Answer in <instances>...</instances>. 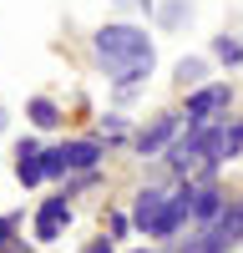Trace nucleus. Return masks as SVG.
Segmentation results:
<instances>
[{
  "label": "nucleus",
  "instance_id": "8",
  "mask_svg": "<svg viewBox=\"0 0 243 253\" xmlns=\"http://www.w3.org/2000/svg\"><path fill=\"white\" fill-rule=\"evenodd\" d=\"M172 132H177V117H157L147 132L137 137V152H142V157H147V152H157L162 142H172Z\"/></svg>",
  "mask_w": 243,
  "mask_h": 253
},
{
  "label": "nucleus",
  "instance_id": "2",
  "mask_svg": "<svg viewBox=\"0 0 243 253\" xmlns=\"http://www.w3.org/2000/svg\"><path fill=\"white\" fill-rule=\"evenodd\" d=\"M233 101V91L228 86H198L193 96H188V126H208L223 107Z\"/></svg>",
  "mask_w": 243,
  "mask_h": 253
},
{
  "label": "nucleus",
  "instance_id": "6",
  "mask_svg": "<svg viewBox=\"0 0 243 253\" xmlns=\"http://www.w3.org/2000/svg\"><path fill=\"white\" fill-rule=\"evenodd\" d=\"M213 243H218L223 253H228L233 243H243V198L228 203V208L218 213V223H213Z\"/></svg>",
  "mask_w": 243,
  "mask_h": 253
},
{
  "label": "nucleus",
  "instance_id": "21",
  "mask_svg": "<svg viewBox=\"0 0 243 253\" xmlns=\"http://www.w3.org/2000/svg\"><path fill=\"white\" fill-rule=\"evenodd\" d=\"M10 253H31V248H20V243H10Z\"/></svg>",
  "mask_w": 243,
  "mask_h": 253
},
{
  "label": "nucleus",
  "instance_id": "10",
  "mask_svg": "<svg viewBox=\"0 0 243 253\" xmlns=\"http://www.w3.org/2000/svg\"><path fill=\"white\" fill-rule=\"evenodd\" d=\"M218 208H223V193H218L213 182H202L198 193H193V213H198V218H213Z\"/></svg>",
  "mask_w": 243,
  "mask_h": 253
},
{
  "label": "nucleus",
  "instance_id": "14",
  "mask_svg": "<svg viewBox=\"0 0 243 253\" xmlns=\"http://www.w3.org/2000/svg\"><path fill=\"white\" fill-rule=\"evenodd\" d=\"M182 253H223L218 243H213V233H198V238H188V248Z\"/></svg>",
  "mask_w": 243,
  "mask_h": 253
},
{
  "label": "nucleus",
  "instance_id": "5",
  "mask_svg": "<svg viewBox=\"0 0 243 253\" xmlns=\"http://www.w3.org/2000/svg\"><path fill=\"white\" fill-rule=\"evenodd\" d=\"M162 213H167V193H162V187H142V198H137V208H132V223L147 228V233H157Z\"/></svg>",
  "mask_w": 243,
  "mask_h": 253
},
{
  "label": "nucleus",
  "instance_id": "7",
  "mask_svg": "<svg viewBox=\"0 0 243 253\" xmlns=\"http://www.w3.org/2000/svg\"><path fill=\"white\" fill-rule=\"evenodd\" d=\"M193 213V187H177V193L167 198V213H162V223H157V238H167V233H177L182 228V218Z\"/></svg>",
  "mask_w": 243,
  "mask_h": 253
},
{
  "label": "nucleus",
  "instance_id": "18",
  "mask_svg": "<svg viewBox=\"0 0 243 253\" xmlns=\"http://www.w3.org/2000/svg\"><path fill=\"white\" fill-rule=\"evenodd\" d=\"M238 147H243V122H238V126H228V152H238Z\"/></svg>",
  "mask_w": 243,
  "mask_h": 253
},
{
  "label": "nucleus",
  "instance_id": "22",
  "mask_svg": "<svg viewBox=\"0 0 243 253\" xmlns=\"http://www.w3.org/2000/svg\"><path fill=\"white\" fill-rule=\"evenodd\" d=\"M0 126H5V112H0Z\"/></svg>",
  "mask_w": 243,
  "mask_h": 253
},
{
  "label": "nucleus",
  "instance_id": "4",
  "mask_svg": "<svg viewBox=\"0 0 243 253\" xmlns=\"http://www.w3.org/2000/svg\"><path fill=\"white\" fill-rule=\"evenodd\" d=\"M66 223H71V208H66V198L40 203V213H36V238H40V243H56L61 233H66Z\"/></svg>",
  "mask_w": 243,
  "mask_h": 253
},
{
  "label": "nucleus",
  "instance_id": "17",
  "mask_svg": "<svg viewBox=\"0 0 243 253\" xmlns=\"http://www.w3.org/2000/svg\"><path fill=\"white\" fill-rule=\"evenodd\" d=\"M182 10H188V5H182V0H172V5L162 10V20H167V26H172V20H182Z\"/></svg>",
  "mask_w": 243,
  "mask_h": 253
},
{
  "label": "nucleus",
  "instance_id": "13",
  "mask_svg": "<svg viewBox=\"0 0 243 253\" xmlns=\"http://www.w3.org/2000/svg\"><path fill=\"white\" fill-rule=\"evenodd\" d=\"M213 51H218V61L238 66V61H243V41H233V36H218V41H213Z\"/></svg>",
  "mask_w": 243,
  "mask_h": 253
},
{
  "label": "nucleus",
  "instance_id": "12",
  "mask_svg": "<svg viewBox=\"0 0 243 253\" xmlns=\"http://www.w3.org/2000/svg\"><path fill=\"white\" fill-rule=\"evenodd\" d=\"M202 71H208V66H202L198 56H182V61H177V86H198Z\"/></svg>",
  "mask_w": 243,
  "mask_h": 253
},
{
  "label": "nucleus",
  "instance_id": "19",
  "mask_svg": "<svg viewBox=\"0 0 243 253\" xmlns=\"http://www.w3.org/2000/svg\"><path fill=\"white\" fill-rule=\"evenodd\" d=\"M81 253H117V248H112V238H96V243H86Z\"/></svg>",
  "mask_w": 243,
  "mask_h": 253
},
{
  "label": "nucleus",
  "instance_id": "16",
  "mask_svg": "<svg viewBox=\"0 0 243 253\" xmlns=\"http://www.w3.org/2000/svg\"><path fill=\"white\" fill-rule=\"evenodd\" d=\"M107 233H112V238H122V233H132V218H127V213H112V223H107Z\"/></svg>",
  "mask_w": 243,
  "mask_h": 253
},
{
  "label": "nucleus",
  "instance_id": "9",
  "mask_svg": "<svg viewBox=\"0 0 243 253\" xmlns=\"http://www.w3.org/2000/svg\"><path fill=\"white\" fill-rule=\"evenodd\" d=\"M61 152H66V167H81V172H91V167L101 162V147L96 142H66Z\"/></svg>",
  "mask_w": 243,
  "mask_h": 253
},
{
  "label": "nucleus",
  "instance_id": "15",
  "mask_svg": "<svg viewBox=\"0 0 243 253\" xmlns=\"http://www.w3.org/2000/svg\"><path fill=\"white\" fill-rule=\"evenodd\" d=\"M61 172H66V152L51 147V152H46V177H61Z\"/></svg>",
  "mask_w": 243,
  "mask_h": 253
},
{
  "label": "nucleus",
  "instance_id": "11",
  "mask_svg": "<svg viewBox=\"0 0 243 253\" xmlns=\"http://www.w3.org/2000/svg\"><path fill=\"white\" fill-rule=\"evenodd\" d=\"M31 122H36V126H56V122H61L56 101H51V96H36V101H31Z\"/></svg>",
  "mask_w": 243,
  "mask_h": 253
},
{
  "label": "nucleus",
  "instance_id": "20",
  "mask_svg": "<svg viewBox=\"0 0 243 253\" xmlns=\"http://www.w3.org/2000/svg\"><path fill=\"white\" fill-rule=\"evenodd\" d=\"M10 228H15V218H0V248H10Z\"/></svg>",
  "mask_w": 243,
  "mask_h": 253
},
{
  "label": "nucleus",
  "instance_id": "1",
  "mask_svg": "<svg viewBox=\"0 0 243 253\" xmlns=\"http://www.w3.org/2000/svg\"><path fill=\"white\" fill-rule=\"evenodd\" d=\"M91 51L117 86H132V81H142L152 71V41L142 26H101L91 36Z\"/></svg>",
  "mask_w": 243,
  "mask_h": 253
},
{
  "label": "nucleus",
  "instance_id": "3",
  "mask_svg": "<svg viewBox=\"0 0 243 253\" xmlns=\"http://www.w3.org/2000/svg\"><path fill=\"white\" fill-rule=\"evenodd\" d=\"M15 177H20V187H36L40 177H46V147L40 142H20L15 147Z\"/></svg>",
  "mask_w": 243,
  "mask_h": 253
},
{
  "label": "nucleus",
  "instance_id": "23",
  "mask_svg": "<svg viewBox=\"0 0 243 253\" xmlns=\"http://www.w3.org/2000/svg\"><path fill=\"white\" fill-rule=\"evenodd\" d=\"M137 253H147V248H137Z\"/></svg>",
  "mask_w": 243,
  "mask_h": 253
}]
</instances>
